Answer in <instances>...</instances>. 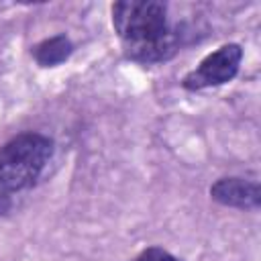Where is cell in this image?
Listing matches in <instances>:
<instances>
[{"label":"cell","mask_w":261,"mask_h":261,"mask_svg":"<svg viewBox=\"0 0 261 261\" xmlns=\"http://www.w3.org/2000/svg\"><path fill=\"white\" fill-rule=\"evenodd\" d=\"M112 24L133 61L159 63L175 55L179 35L167 22V6L157 0H122L112 6Z\"/></svg>","instance_id":"1"},{"label":"cell","mask_w":261,"mask_h":261,"mask_svg":"<svg viewBox=\"0 0 261 261\" xmlns=\"http://www.w3.org/2000/svg\"><path fill=\"white\" fill-rule=\"evenodd\" d=\"M137 261H181V259L173 257L171 253L163 251L161 247H149V249H145V251L139 255Z\"/></svg>","instance_id":"6"},{"label":"cell","mask_w":261,"mask_h":261,"mask_svg":"<svg viewBox=\"0 0 261 261\" xmlns=\"http://www.w3.org/2000/svg\"><path fill=\"white\" fill-rule=\"evenodd\" d=\"M243 59V49L237 43H228L218 47L214 53L206 55L200 65L196 69H192L184 80L181 86L186 90H202V88H210V86H220L230 82L241 65Z\"/></svg>","instance_id":"3"},{"label":"cell","mask_w":261,"mask_h":261,"mask_svg":"<svg viewBox=\"0 0 261 261\" xmlns=\"http://www.w3.org/2000/svg\"><path fill=\"white\" fill-rule=\"evenodd\" d=\"M53 153V141L22 133L0 147V192H18L35 184Z\"/></svg>","instance_id":"2"},{"label":"cell","mask_w":261,"mask_h":261,"mask_svg":"<svg viewBox=\"0 0 261 261\" xmlns=\"http://www.w3.org/2000/svg\"><path fill=\"white\" fill-rule=\"evenodd\" d=\"M71 51H73L71 41L65 35H55V37H49V39L37 43L33 47V57L43 67H55L59 63H63L71 55Z\"/></svg>","instance_id":"5"},{"label":"cell","mask_w":261,"mask_h":261,"mask_svg":"<svg viewBox=\"0 0 261 261\" xmlns=\"http://www.w3.org/2000/svg\"><path fill=\"white\" fill-rule=\"evenodd\" d=\"M210 196L222 206L257 210L261 206V190L257 181L245 177H220L210 186Z\"/></svg>","instance_id":"4"}]
</instances>
